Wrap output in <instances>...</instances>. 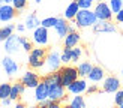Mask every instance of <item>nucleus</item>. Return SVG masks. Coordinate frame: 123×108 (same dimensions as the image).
<instances>
[{
    "instance_id": "nucleus-1",
    "label": "nucleus",
    "mask_w": 123,
    "mask_h": 108,
    "mask_svg": "<svg viewBox=\"0 0 123 108\" xmlns=\"http://www.w3.org/2000/svg\"><path fill=\"white\" fill-rule=\"evenodd\" d=\"M47 48L44 47H36L29 53V66L32 69H42L45 66V59H47Z\"/></svg>"
},
{
    "instance_id": "nucleus-2",
    "label": "nucleus",
    "mask_w": 123,
    "mask_h": 108,
    "mask_svg": "<svg viewBox=\"0 0 123 108\" xmlns=\"http://www.w3.org/2000/svg\"><path fill=\"white\" fill-rule=\"evenodd\" d=\"M96 23H98V18L92 9H80L77 17H75V24L80 29L93 27Z\"/></svg>"
},
{
    "instance_id": "nucleus-3",
    "label": "nucleus",
    "mask_w": 123,
    "mask_h": 108,
    "mask_svg": "<svg viewBox=\"0 0 123 108\" xmlns=\"http://www.w3.org/2000/svg\"><path fill=\"white\" fill-rule=\"evenodd\" d=\"M62 68V59H60V51L57 48H53V50L48 51L47 59H45V69L47 74L50 72H56Z\"/></svg>"
},
{
    "instance_id": "nucleus-4",
    "label": "nucleus",
    "mask_w": 123,
    "mask_h": 108,
    "mask_svg": "<svg viewBox=\"0 0 123 108\" xmlns=\"http://www.w3.org/2000/svg\"><path fill=\"white\" fill-rule=\"evenodd\" d=\"M95 15L98 18V21H111L113 20V11L110 8V5L107 2H104V0H98L96 5H95Z\"/></svg>"
},
{
    "instance_id": "nucleus-5",
    "label": "nucleus",
    "mask_w": 123,
    "mask_h": 108,
    "mask_svg": "<svg viewBox=\"0 0 123 108\" xmlns=\"http://www.w3.org/2000/svg\"><path fill=\"white\" fill-rule=\"evenodd\" d=\"M60 72V78H62V84H63L65 87H68L69 84H72L75 80H78V69L75 68V66H69V65H65L63 68L59 69Z\"/></svg>"
},
{
    "instance_id": "nucleus-6",
    "label": "nucleus",
    "mask_w": 123,
    "mask_h": 108,
    "mask_svg": "<svg viewBox=\"0 0 123 108\" xmlns=\"http://www.w3.org/2000/svg\"><path fill=\"white\" fill-rule=\"evenodd\" d=\"M32 41L33 44H36L38 47H47L50 42V35H48V29L44 26H39L33 30L32 35Z\"/></svg>"
},
{
    "instance_id": "nucleus-7",
    "label": "nucleus",
    "mask_w": 123,
    "mask_h": 108,
    "mask_svg": "<svg viewBox=\"0 0 123 108\" xmlns=\"http://www.w3.org/2000/svg\"><path fill=\"white\" fill-rule=\"evenodd\" d=\"M23 50V44H21V36L17 35H11L8 39L5 41V51L8 54H17Z\"/></svg>"
},
{
    "instance_id": "nucleus-8",
    "label": "nucleus",
    "mask_w": 123,
    "mask_h": 108,
    "mask_svg": "<svg viewBox=\"0 0 123 108\" xmlns=\"http://www.w3.org/2000/svg\"><path fill=\"white\" fill-rule=\"evenodd\" d=\"M20 81H21L27 89H35V87L41 83V78H39V75L36 74V72H33V71H26V72L23 74V77H21Z\"/></svg>"
},
{
    "instance_id": "nucleus-9",
    "label": "nucleus",
    "mask_w": 123,
    "mask_h": 108,
    "mask_svg": "<svg viewBox=\"0 0 123 108\" xmlns=\"http://www.w3.org/2000/svg\"><path fill=\"white\" fill-rule=\"evenodd\" d=\"M120 80L117 77H114V75H110L107 78H104V84H102V90L104 92H107V93H116L117 90L120 89Z\"/></svg>"
},
{
    "instance_id": "nucleus-10",
    "label": "nucleus",
    "mask_w": 123,
    "mask_h": 108,
    "mask_svg": "<svg viewBox=\"0 0 123 108\" xmlns=\"http://www.w3.org/2000/svg\"><path fill=\"white\" fill-rule=\"evenodd\" d=\"M17 15V9L12 6V3H3L0 6V21L8 23L11 20H14Z\"/></svg>"
},
{
    "instance_id": "nucleus-11",
    "label": "nucleus",
    "mask_w": 123,
    "mask_h": 108,
    "mask_svg": "<svg viewBox=\"0 0 123 108\" xmlns=\"http://www.w3.org/2000/svg\"><path fill=\"white\" fill-rule=\"evenodd\" d=\"M50 96H48V99L51 101H62L65 98V86L62 83H56V84H50Z\"/></svg>"
},
{
    "instance_id": "nucleus-12",
    "label": "nucleus",
    "mask_w": 123,
    "mask_h": 108,
    "mask_svg": "<svg viewBox=\"0 0 123 108\" xmlns=\"http://www.w3.org/2000/svg\"><path fill=\"white\" fill-rule=\"evenodd\" d=\"M2 66H3L5 72H6V74H8L9 77L15 75L17 72L20 71V65H18L12 57H9V56H6V57L2 59Z\"/></svg>"
},
{
    "instance_id": "nucleus-13",
    "label": "nucleus",
    "mask_w": 123,
    "mask_h": 108,
    "mask_svg": "<svg viewBox=\"0 0 123 108\" xmlns=\"http://www.w3.org/2000/svg\"><path fill=\"white\" fill-rule=\"evenodd\" d=\"M93 32L95 33H116L117 27L111 21H98L93 26Z\"/></svg>"
},
{
    "instance_id": "nucleus-14",
    "label": "nucleus",
    "mask_w": 123,
    "mask_h": 108,
    "mask_svg": "<svg viewBox=\"0 0 123 108\" xmlns=\"http://www.w3.org/2000/svg\"><path fill=\"white\" fill-rule=\"evenodd\" d=\"M48 96H50V87L44 80H41V83L35 87V99L41 102V101L48 99Z\"/></svg>"
},
{
    "instance_id": "nucleus-15",
    "label": "nucleus",
    "mask_w": 123,
    "mask_h": 108,
    "mask_svg": "<svg viewBox=\"0 0 123 108\" xmlns=\"http://www.w3.org/2000/svg\"><path fill=\"white\" fill-rule=\"evenodd\" d=\"M54 32H56L59 39H65V36L69 33V23L66 18H59L56 26H54Z\"/></svg>"
},
{
    "instance_id": "nucleus-16",
    "label": "nucleus",
    "mask_w": 123,
    "mask_h": 108,
    "mask_svg": "<svg viewBox=\"0 0 123 108\" xmlns=\"http://www.w3.org/2000/svg\"><path fill=\"white\" fill-rule=\"evenodd\" d=\"M66 89H68V92L72 93V95H81L87 90V83H86V80H83V78H78V80H75L72 84H69Z\"/></svg>"
},
{
    "instance_id": "nucleus-17",
    "label": "nucleus",
    "mask_w": 123,
    "mask_h": 108,
    "mask_svg": "<svg viewBox=\"0 0 123 108\" xmlns=\"http://www.w3.org/2000/svg\"><path fill=\"white\" fill-rule=\"evenodd\" d=\"M80 41H81V35L75 30V32H69V33L65 36L63 45L68 47V48H74V47H77L80 44Z\"/></svg>"
},
{
    "instance_id": "nucleus-18",
    "label": "nucleus",
    "mask_w": 123,
    "mask_h": 108,
    "mask_svg": "<svg viewBox=\"0 0 123 108\" xmlns=\"http://www.w3.org/2000/svg\"><path fill=\"white\" fill-rule=\"evenodd\" d=\"M78 11H80V6H78V3H77V0H74V2H71L69 5H68V8L65 9L63 18H66L68 21H69V20H75Z\"/></svg>"
},
{
    "instance_id": "nucleus-19",
    "label": "nucleus",
    "mask_w": 123,
    "mask_h": 108,
    "mask_svg": "<svg viewBox=\"0 0 123 108\" xmlns=\"http://www.w3.org/2000/svg\"><path fill=\"white\" fill-rule=\"evenodd\" d=\"M104 77H105V72H104V69L101 68V66H93L92 71L89 72V75H87V78H89L90 81H93V83L102 81Z\"/></svg>"
},
{
    "instance_id": "nucleus-20",
    "label": "nucleus",
    "mask_w": 123,
    "mask_h": 108,
    "mask_svg": "<svg viewBox=\"0 0 123 108\" xmlns=\"http://www.w3.org/2000/svg\"><path fill=\"white\" fill-rule=\"evenodd\" d=\"M24 26H26L27 30H35L36 27H39V26H41V20L38 18V15H36L35 12H32V14H29V15L26 17Z\"/></svg>"
},
{
    "instance_id": "nucleus-21",
    "label": "nucleus",
    "mask_w": 123,
    "mask_h": 108,
    "mask_svg": "<svg viewBox=\"0 0 123 108\" xmlns=\"http://www.w3.org/2000/svg\"><path fill=\"white\" fill-rule=\"evenodd\" d=\"M24 89H26V86L20 81V83H15V84H12V87H11V95H9V98L12 101H17L20 96L24 93Z\"/></svg>"
},
{
    "instance_id": "nucleus-22",
    "label": "nucleus",
    "mask_w": 123,
    "mask_h": 108,
    "mask_svg": "<svg viewBox=\"0 0 123 108\" xmlns=\"http://www.w3.org/2000/svg\"><path fill=\"white\" fill-rule=\"evenodd\" d=\"M15 29H17V26H14V24H8V26L0 27V42H5L11 35H14Z\"/></svg>"
},
{
    "instance_id": "nucleus-23",
    "label": "nucleus",
    "mask_w": 123,
    "mask_h": 108,
    "mask_svg": "<svg viewBox=\"0 0 123 108\" xmlns=\"http://www.w3.org/2000/svg\"><path fill=\"white\" fill-rule=\"evenodd\" d=\"M68 108H86V101L81 95H75L74 98L69 101Z\"/></svg>"
},
{
    "instance_id": "nucleus-24",
    "label": "nucleus",
    "mask_w": 123,
    "mask_h": 108,
    "mask_svg": "<svg viewBox=\"0 0 123 108\" xmlns=\"http://www.w3.org/2000/svg\"><path fill=\"white\" fill-rule=\"evenodd\" d=\"M92 68H93V65H92L90 62H81V63H78V66H77L80 77H87L89 72L92 71Z\"/></svg>"
},
{
    "instance_id": "nucleus-25",
    "label": "nucleus",
    "mask_w": 123,
    "mask_h": 108,
    "mask_svg": "<svg viewBox=\"0 0 123 108\" xmlns=\"http://www.w3.org/2000/svg\"><path fill=\"white\" fill-rule=\"evenodd\" d=\"M60 59H62V63H63V65H68V63H71V62H72V54H71V48L65 47V48H63V51L60 53Z\"/></svg>"
},
{
    "instance_id": "nucleus-26",
    "label": "nucleus",
    "mask_w": 123,
    "mask_h": 108,
    "mask_svg": "<svg viewBox=\"0 0 123 108\" xmlns=\"http://www.w3.org/2000/svg\"><path fill=\"white\" fill-rule=\"evenodd\" d=\"M11 87H12V84H8V83L0 84V101L9 98V95H11Z\"/></svg>"
},
{
    "instance_id": "nucleus-27",
    "label": "nucleus",
    "mask_w": 123,
    "mask_h": 108,
    "mask_svg": "<svg viewBox=\"0 0 123 108\" xmlns=\"http://www.w3.org/2000/svg\"><path fill=\"white\" fill-rule=\"evenodd\" d=\"M57 20H59L57 17H47V18H44V20H41V26H44L47 29H54Z\"/></svg>"
},
{
    "instance_id": "nucleus-28",
    "label": "nucleus",
    "mask_w": 123,
    "mask_h": 108,
    "mask_svg": "<svg viewBox=\"0 0 123 108\" xmlns=\"http://www.w3.org/2000/svg\"><path fill=\"white\" fill-rule=\"evenodd\" d=\"M108 5H110V8H111V11H113L114 15L123 9V0H110Z\"/></svg>"
},
{
    "instance_id": "nucleus-29",
    "label": "nucleus",
    "mask_w": 123,
    "mask_h": 108,
    "mask_svg": "<svg viewBox=\"0 0 123 108\" xmlns=\"http://www.w3.org/2000/svg\"><path fill=\"white\" fill-rule=\"evenodd\" d=\"M71 54H72V62L77 63V62H80V59L83 56V48H80L78 45L74 47V48H71Z\"/></svg>"
},
{
    "instance_id": "nucleus-30",
    "label": "nucleus",
    "mask_w": 123,
    "mask_h": 108,
    "mask_svg": "<svg viewBox=\"0 0 123 108\" xmlns=\"http://www.w3.org/2000/svg\"><path fill=\"white\" fill-rule=\"evenodd\" d=\"M80 9H90L92 6L96 3V0H77Z\"/></svg>"
},
{
    "instance_id": "nucleus-31",
    "label": "nucleus",
    "mask_w": 123,
    "mask_h": 108,
    "mask_svg": "<svg viewBox=\"0 0 123 108\" xmlns=\"http://www.w3.org/2000/svg\"><path fill=\"white\" fill-rule=\"evenodd\" d=\"M11 3L17 11H23V9H26V6H27V0H12Z\"/></svg>"
},
{
    "instance_id": "nucleus-32",
    "label": "nucleus",
    "mask_w": 123,
    "mask_h": 108,
    "mask_svg": "<svg viewBox=\"0 0 123 108\" xmlns=\"http://www.w3.org/2000/svg\"><path fill=\"white\" fill-rule=\"evenodd\" d=\"M21 44H23V50L26 51V53H30L33 50V45H32V42H30L27 38H24V36H21Z\"/></svg>"
},
{
    "instance_id": "nucleus-33",
    "label": "nucleus",
    "mask_w": 123,
    "mask_h": 108,
    "mask_svg": "<svg viewBox=\"0 0 123 108\" xmlns=\"http://www.w3.org/2000/svg\"><path fill=\"white\" fill-rule=\"evenodd\" d=\"M114 104L116 105H123V90H117V92H116V96H114Z\"/></svg>"
},
{
    "instance_id": "nucleus-34",
    "label": "nucleus",
    "mask_w": 123,
    "mask_h": 108,
    "mask_svg": "<svg viewBox=\"0 0 123 108\" xmlns=\"http://www.w3.org/2000/svg\"><path fill=\"white\" fill-rule=\"evenodd\" d=\"M51 104V99H45V101H41L38 108H48V105Z\"/></svg>"
},
{
    "instance_id": "nucleus-35",
    "label": "nucleus",
    "mask_w": 123,
    "mask_h": 108,
    "mask_svg": "<svg viewBox=\"0 0 123 108\" xmlns=\"http://www.w3.org/2000/svg\"><path fill=\"white\" fill-rule=\"evenodd\" d=\"M116 21H117L119 24H123V9L116 14Z\"/></svg>"
},
{
    "instance_id": "nucleus-36",
    "label": "nucleus",
    "mask_w": 123,
    "mask_h": 108,
    "mask_svg": "<svg viewBox=\"0 0 123 108\" xmlns=\"http://www.w3.org/2000/svg\"><path fill=\"white\" fill-rule=\"evenodd\" d=\"M48 108H63L60 104V101H51V104L48 105Z\"/></svg>"
},
{
    "instance_id": "nucleus-37",
    "label": "nucleus",
    "mask_w": 123,
    "mask_h": 108,
    "mask_svg": "<svg viewBox=\"0 0 123 108\" xmlns=\"http://www.w3.org/2000/svg\"><path fill=\"white\" fill-rule=\"evenodd\" d=\"M89 95H92V93H96V92H99V89H98V86H90V87H87V90H86Z\"/></svg>"
},
{
    "instance_id": "nucleus-38",
    "label": "nucleus",
    "mask_w": 123,
    "mask_h": 108,
    "mask_svg": "<svg viewBox=\"0 0 123 108\" xmlns=\"http://www.w3.org/2000/svg\"><path fill=\"white\" fill-rule=\"evenodd\" d=\"M11 102H12V99H11V98H6V99H2V105H3L5 108H9V107H11Z\"/></svg>"
},
{
    "instance_id": "nucleus-39",
    "label": "nucleus",
    "mask_w": 123,
    "mask_h": 108,
    "mask_svg": "<svg viewBox=\"0 0 123 108\" xmlns=\"http://www.w3.org/2000/svg\"><path fill=\"white\" fill-rule=\"evenodd\" d=\"M17 30H18V32H24V30H26V26H24V24H17Z\"/></svg>"
},
{
    "instance_id": "nucleus-40",
    "label": "nucleus",
    "mask_w": 123,
    "mask_h": 108,
    "mask_svg": "<svg viewBox=\"0 0 123 108\" xmlns=\"http://www.w3.org/2000/svg\"><path fill=\"white\" fill-rule=\"evenodd\" d=\"M14 108H26V107H24V104H21V102H18V104H17Z\"/></svg>"
},
{
    "instance_id": "nucleus-41",
    "label": "nucleus",
    "mask_w": 123,
    "mask_h": 108,
    "mask_svg": "<svg viewBox=\"0 0 123 108\" xmlns=\"http://www.w3.org/2000/svg\"><path fill=\"white\" fill-rule=\"evenodd\" d=\"M69 32H75V26L74 24H69Z\"/></svg>"
},
{
    "instance_id": "nucleus-42",
    "label": "nucleus",
    "mask_w": 123,
    "mask_h": 108,
    "mask_svg": "<svg viewBox=\"0 0 123 108\" xmlns=\"http://www.w3.org/2000/svg\"><path fill=\"white\" fill-rule=\"evenodd\" d=\"M12 0H3V3H11Z\"/></svg>"
},
{
    "instance_id": "nucleus-43",
    "label": "nucleus",
    "mask_w": 123,
    "mask_h": 108,
    "mask_svg": "<svg viewBox=\"0 0 123 108\" xmlns=\"http://www.w3.org/2000/svg\"><path fill=\"white\" fill-rule=\"evenodd\" d=\"M35 2H36V3H41V2H42V0H35Z\"/></svg>"
},
{
    "instance_id": "nucleus-44",
    "label": "nucleus",
    "mask_w": 123,
    "mask_h": 108,
    "mask_svg": "<svg viewBox=\"0 0 123 108\" xmlns=\"http://www.w3.org/2000/svg\"><path fill=\"white\" fill-rule=\"evenodd\" d=\"M3 5V0H0V6H2Z\"/></svg>"
},
{
    "instance_id": "nucleus-45",
    "label": "nucleus",
    "mask_w": 123,
    "mask_h": 108,
    "mask_svg": "<svg viewBox=\"0 0 123 108\" xmlns=\"http://www.w3.org/2000/svg\"><path fill=\"white\" fill-rule=\"evenodd\" d=\"M117 108H123V105H119V107H117Z\"/></svg>"
},
{
    "instance_id": "nucleus-46",
    "label": "nucleus",
    "mask_w": 123,
    "mask_h": 108,
    "mask_svg": "<svg viewBox=\"0 0 123 108\" xmlns=\"http://www.w3.org/2000/svg\"><path fill=\"white\" fill-rule=\"evenodd\" d=\"M29 108H38V107H29Z\"/></svg>"
},
{
    "instance_id": "nucleus-47",
    "label": "nucleus",
    "mask_w": 123,
    "mask_h": 108,
    "mask_svg": "<svg viewBox=\"0 0 123 108\" xmlns=\"http://www.w3.org/2000/svg\"><path fill=\"white\" fill-rule=\"evenodd\" d=\"M122 75H123V69H122Z\"/></svg>"
}]
</instances>
